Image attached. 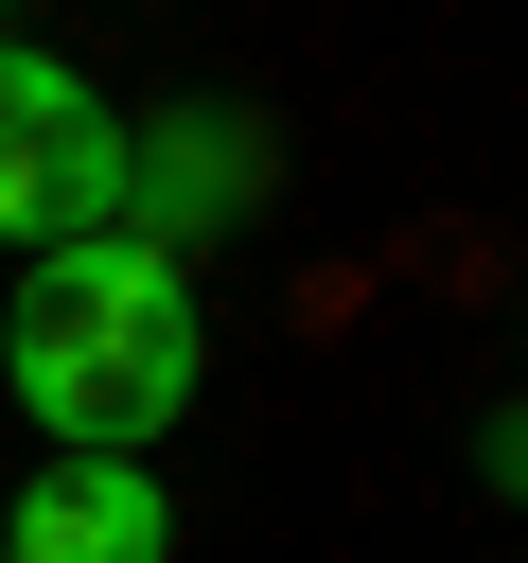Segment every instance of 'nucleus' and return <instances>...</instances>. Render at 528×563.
I'll return each instance as SVG.
<instances>
[{"label": "nucleus", "mask_w": 528, "mask_h": 563, "mask_svg": "<svg viewBox=\"0 0 528 563\" xmlns=\"http://www.w3.org/2000/svg\"><path fill=\"white\" fill-rule=\"evenodd\" d=\"M0 387H18V422H53V457H158V422H194V387H211L194 264H176V246H141V229L18 246Z\"/></svg>", "instance_id": "nucleus-1"}, {"label": "nucleus", "mask_w": 528, "mask_h": 563, "mask_svg": "<svg viewBox=\"0 0 528 563\" xmlns=\"http://www.w3.org/2000/svg\"><path fill=\"white\" fill-rule=\"evenodd\" d=\"M70 229H123V106L70 53L0 35V246H70Z\"/></svg>", "instance_id": "nucleus-2"}, {"label": "nucleus", "mask_w": 528, "mask_h": 563, "mask_svg": "<svg viewBox=\"0 0 528 563\" xmlns=\"http://www.w3.org/2000/svg\"><path fill=\"white\" fill-rule=\"evenodd\" d=\"M282 194V123L264 106H158V123H123V229L141 246H211V229H246Z\"/></svg>", "instance_id": "nucleus-3"}, {"label": "nucleus", "mask_w": 528, "mask_h": 563, "mask_svg": "<svg viewBox=\"0 0 528 563\" xmlns=\"http://www.w3.org/2000/svg\"><path fill=\"white\" fill-rule=\"evenodd\" d=\"M0 563H176L158 457H35L18 510H0Z\"/></svg>", "instance_id": "nucleus-4"}, {"label": "nucleus", "mask_w": 528, "mask_h": 563, "mask_svg": "<svg viewBox=\"0 0 528 563\" xmlns=\"http://www.w3.org/2000/svg\"><path fill=\"white\" fill-rule=\"evenodd\" d=\"M0 35H18V0H0Z\"/></svg>", "instance_id": "nucleus-5"}]
</instances>
